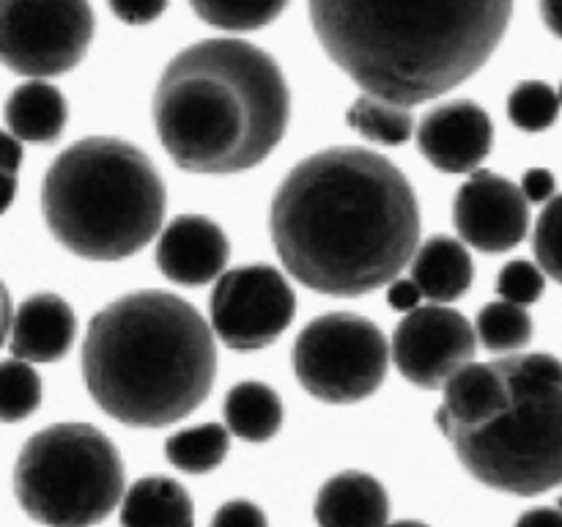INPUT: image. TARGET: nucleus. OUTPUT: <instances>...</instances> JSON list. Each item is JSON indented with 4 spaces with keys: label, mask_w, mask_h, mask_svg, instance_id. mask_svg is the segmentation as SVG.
Here are the masks:
<instances>
[{
    "label": "nucleus",
    "mask_w": 562,
    "mask_h": 527,
    "mask_svg": "<svg viewBox=\"0 0 562 527\" xmlns=\"http://www.w3.org/2000/svg\"><path fill=\"white\" fill-rule=\"evenodd\" d=\"M269 228L291 278L316 294L360 296L409 267L420 206L409 179L382 154L335 146L285 176Z\"/></svg>",
    "instance_id": "1"
},
{
    "label": "nucleus",
    "mask_w": 562,
    "mask_h": 527,
    "mask_svg": "<svg viewBox=\"0 0 562 527\" xmlns=\"http://www.w3.org/2000/svg\"><path fill=\"white\" fill-rule=\"evenodd\" d=\"M514 0H311L324 53L362 93L415 104L486 66Z\"/></svg>",
    "instance_id": "2"
},
{
    "label": "nucleus",
    "mask_w": 562,
    "mask_h": 527,
    "mask_svg": "<svg viewBox=\"0 0 562 527\" xmlns=\"http://www.w3.org/2000/svg\"><path fill=\"white\" fill-rule=\"evenodd\" d=\"M291 93L278 60L241 38L181 49L157 82L154 124L181 170L228 176L256 168L289 130Z\"/></svg>",
    "instance_id": "3"
},
{
    "label": "nucleus",
    "mask_w": 562,
    "mask_h": 527,
    "mask_svg": "<svg viewBox=\"0 0 562 527\" xmlns=\"http://www.w3.org/2000/svg\"><path fill=\"white\" fill-rule=\"evenodd\" d=\"M82 377L99 410L135 428L195 412L217 377L214 329L168 291L119 296L88 324Z\"/></svg>",
    "instance_id": "4"
},
{
    "label": "nucleus",
    "mask_w": 562,
    "mask_h": 527,
    "mask_svg": "<svg viewBox=\"0 0 562 527\" xmlns=\"http://www.w3.org/2000/svg\"><path fill=\"white\" fill-rule=\"evenodd\" d=\"M165 181L143 148L86 137L55 157L42 184L49 234L88 261L135 256L162 231Z\"/></svg>",
    "instance_id": "5"
},
{
    "label": "nucleus",
    "mask_w": 562,
    "mask_h": 527,
    "mask_svg": "<svg viewBox=\"0 0 562 527\" xmlns=\"http://www.w3.org/2000/svg\"><path fill=\"white\" fill-rule=\"evenodd\" d=\"M497 366L508 377V406L483 426L442 434L488 489L519 497L549 492L562 483V362L547 351H514Z\"/></svg>",
    "instance_id": "6"
},
{
    "label": "nucleus",
    "mask_w": 562,
    "mask_h": 527,
    "mask_svg": "<svg viewBox=\"0 0 562 527\" xmlns=\"http://www.w3.org/2000/svg\"><path fill=\"white\" fill-rule=\"evenodd\" d=\"M14 494L38 525L93 527L124 500V464L97 426L55 423L22 445Z\"/></svg>",
    "instance_id": "7"
},
{
    "label": "nucleus",
    "mask_w": 562,
    "mask_h": 527,
    "mask_svg": "<svg viewBox=\"0 0 562 527\" xmlns=\"http://www.w3.org/2000/svg\"><path fill=\"white\" fill-rule=\"evenodd\" d=\"M387 366V338L371 318L357 313L313 318L294 344L296 379L324 404H357L373 395Z\"/></svg>",
    "instance_id": "8"
},
{
    "label": "nucleus",
    "mask_w": 562,
    "mask_h": 527,
    "mask_svg": "<svg viewBox=\"0 0 562 527\" xmlns=\"http://www.w3.org/2000/svg\"><path fill=\"white\" fill-rule=\"evenodd\" d=\"M93 38L88 0H0V64L31 80L66 75Z\"/></svg>",
    "instance_id": "9"
},
{
    "label": "nucleus",
    "mask_w": 562,
    "mask_h": 527,
    "mask_svg": "<svg viewBox=\"0 0 562 527\" xmlns=\"http://www.w3.org/2000/svg\"><path fill=\"white\" fill-rule=\"evenodd\" d=\"M212 329L225 346L239 351L263 349L289 329L296 313V296L289 278L269 264H245L225 269L214 280Z\"/></svg>",
    "instance_id": "10"
},
{
    "label": "nucleus",
    "mask_w": 562,
    "mask_h": 527,
    "mask_svg": "<svg viewBox=\"0 0 562 527\" xmlns=\"http://www.w3.org/2000/svg\"><path fill=\"white\" fill-rule=\"evenodd\" d=\"M475 327L448 305H420L404 316L393 335V362L406 382L437 390L459 368L475 360Z\"/></svg>",
    "instance_id": "11"
},
{
    "label": "nucleus",
    "mask_w": 562,
    "mask_h": 527,
    "mask_svg": "<svg viewBox=\"0 0 562 527\" xmlns=\"http://www.w3.org/2000/svg\"><path fill=\"white\" fill-rule=\"evenodd\" d=\"M453 225L464 245L503 253L519 245L530 228V201L519 184L494 170H475L453 198Z\"/></svg>",
    "instance_id": "12"
},
{
    "label": "nucleus",
    "mask_w": 562,
    "mask_h": 527,
    "mask_svg": "<svg viewBox=\"0 0 562 527\" xmlns=\"http://www.w3.org/2000/svg\"><path fill=\"white\" fill-rule=\"evenodd\" d=\"M492 119L470 99L439 104L417 124L420 154L445 173H475L492 152Z\"/></svg>",
    "instance_id": "13"
},
{
    "label": "nucleus",
    "mask_w": 562,
    "mask_h": 527,
    "mask_svg": "<svg viewBox=\"0 0 562 527\" xmlns=\"http://www.w3.org/2000/svg\"><path fill=\"white\" fill-rule=\"evenodd\" d=\"M231 245L225 231L203 214H179L159 231L157 267L179 285H206L225 272Z\"/></svg>",
    "instance_id": "14"
},
{
    "label": "nucleus",
    "mask_w": 562,
    "mask_h": 527,
    "mask_svg": "<svg viewBox=\"0 0 562 527\" xmlns=\"http://www.w3.org/2000/svg\"><path fill=\"white\" fill-rule=\"evenodd\" d=\"M77 335V316L58 294H33L11 318V355L27 362H55L71 349Z\"/></svg>",
    "instance_id": "15"
},
{
    "label": "nucleus",
    "mask_w": 562,
    "mask_h": 527,
    "mask_svg": "<svg viewBox=\"0 0 562 527\" xmlns=\"http://www.w3.org/2000/svg\"><path fill=\"white\" fill-rule=\"evenodd\" d=\"M442 406L437 410V426L475 428L494 421L508 406V377L494 362H467L442 384Z\"/></svg>",
    "instance_id": "16"
},
{
    "label": "nucleus",
    "mask_w": 562,
    "mask_h": 527,
    "mask_svg": "<svg viewBox=\"0 0 562 527\" xmlns=\"http://www.w3.org/2000/svg\"><path fill=\"white\" fill-rule=\"evenodd\" d=\"M313 514L318 527H387L390 497L373 475L346 470L324 483Z\"/></svg>",
    "instance_id": "17"
},
{
    "label": "nucleus",
    "mask_w": 562,
    "mask_h": 527,
    "mask_svg": "<svg viewBox=\"0 0 562 527\" xmlns=\"http://www.w3.org/2000/svg\"><path fill=\"white\" fill-rule=\"evenodd\" d=\"M412 280L423 291V300H431L434 305L456 302L472 285L470 250L453 236H431L412 258Z\"/></svg>",
    "instance_id": "18"
},
{
    "label": "nucleus",
    "mask_w": 562,
    "mask_h": 527,
    "mask_svg": "<svg viewBox=\"0 0 562 527\" xmlns=\"http://www.w3.org/2000/svg\"><path fill=\"white\" fill-rule=\"evenodd\" d=\"M3 119L22 143H55L69 119V104L53 82L27 80L9 93Z\"/></svg>",
    "instance_id": "19"
},
{
    "label": "nucleus",
    "mask_w": 562,
    "mask_h": 527,
    "mask_svg": "<svg viewBox=\"0 0 562 527\" xmlns=\"http://www.w3.org/2000/svg\"><path fill=\"white\" fill-rule=\"evenodd\" d=\"M121 527H192L195 511L187 489L165 475L132 483L121 500Z\"/></svg>",
    "instance_id": "20"
},
{
    "label": "nucleus",
    "mask_w": 562,
    "mask_h": 527,
    "mask_svg": "<svg viewBox=\"0 0 562 527\" xmlns=\"http://www.w3.org/2000/svg\"><path fill=\"white\" fill-rule=\"evenodd\" d=\"M225 426L245 442H267L283 426V401L269 384L239 382L225 395Z\"/></svg>",
    "instance_id": "21"
},
{
    "label": "nucleus",
    "mask_w": 562,
    "mask_h": 527,
    "mask_svg": "<svg viewBox=\"0 0 562 527\" xmlns=\"http://www.w3.org/2000/svg\"><path fill=\"white\" fill-rule=\"evenodd\" d=\"M346 124L357 135H362L371 143H379V146H401V143L412 141V135H415L412 108L373 97V93H362V97L351 102V108L346 110Z\"/></svg>",
    "instance_id": "22"
},
{
    "label": "nucleus",
    "mask_w": 562,
    "mask_h": 527,
    "mask_svg": "<svg viewBox=\"0 0 562 527\" xmlns=\"http://www.w3.org/2000/svg\"><path fill=\"white\" fill-rule=\"evenodd\" d=\"M231 448V431L223 423H201L176 431L165 442V456L170 464L190 475H206L217 470Z\"/></svg>",
    "instance_id": "23"
},
{
    "label": "nucleus",
    "mask_w": 562,
    "mask_h": 527,
    "mask_svg": "<svg viewBox=\"0 0 562 527\" xmlns=\"http://www.w3.org/2000/svg\"><path fill=\"white\" fill-rule=\"evenodd\" d=\"M475 335L483 349L494 355H514L525 351L532 340V318L525 305H514L508 300L488 302L475 318Z\"/></svg>",
    "instance_id": "24"
},
{
    "label": "nucleus",
    "mask_w": 562,
    "mask_h": 527,
    "mask_svg": "<svg viewBox=\"0 0 562 527\" xmlns=\"http://www.w3.org/2000/svg\"><path fill=\"white\" fill-rule=\"evenodd\" d=\"M192 11L206 25L225 33H250L272 25L289 0H190Z\"/></svg>",
    "instance_id": "25"
},
{
    "label": "nucleus",
    "mask_w": 562,
    "mask_h": 527,
    "mask_svg": "<svg viewBox=\"0 0 562 527\" xmlns=\"http://www.w3.org/2000/svg\"><path fill=\"white\" fill-rule=\"evenodd\" d=\"M42 404V377L33 362L11 357L0 362V423H20Z\"/></svg>",
    "instance_id": "26"
},
{
    "label": "nucleus",
    "mask_w": 562,
    "mask_h": 527,
    "mask_svg": "<svg viewBox=\"0 0 562 527\" xmlns=\"http://www.w3.org/2000/svg\"><path fill=\"white\" fill-rule=\"evenodd\" d=\"M560 93L549 82L525 80L510 91L508 119L525 132H543L558 121Z\"/></svg>",
    "instance_id": "27"
},
{
    "label": "nucleus",
    "mask_w": 562,
    "mask_h": 527,
    "mask_svg": "<svg viewBox=\"0 0 562 527\" xmlns=\"http://www.w3.org/2000/svg\"><path fill=\"white\" fill-rule=\"evenodd\" d=\"M532 247H536L538 267L562 283V195H554L543 206L532 234Z\"/></svg>",
    "instance_id": "28"
},
{
    "label": "nucleus",
    "mask_w": 562,
    "mask_h": 527,
    "mask_svg": "<svg viewBox=\"0 0 562 527\" xmlns=\"http://www.w3.org/2000/svg\"><path fill=\"white\" fill-rule=\"evenodd\" d=\"M543 289H547V272L530 261L505 264L497 278L499 300H508L514 305H532L541 300Z\"/></svg>",
    "instance_id": "29"
},
{
    "label": "nucleus",
    "mask_w": 562,
    "mask_h": 527,
    "mask_svg": "<svg viewBox=\"0 0 562 527\" xmlns=\"http://www.w3.org/2000/svg\"><path fill=\"white\" fill-rule=\"evenodd\" d=\"M212 527H269L261 505L250 500H228L212 516Z\"/></svg>",
    "instance_id": "30"
},
{
    "label": "nucleus",
    "mask_w": 562,
    "mask_h": 527,
    "mask_svg": "<svg viewBox=\"0 0 562 527\" xmlns=\"http://www.w3.org/2000/svg\"><path fill=\"white\" fill-rule=\"evenodd\" d=\"M110 11L126 25H148L165 11L168 0H108Z\"/></svg>",
    "instance_id": "31"
},
{
    "label": "nucleus",
    "mask_w": 562,
    "mask_h": 527,
    "mask_svg": "<svg viewBox=\"0 0 562 527\" xmlns=\"http://www.w3.org/2000/svg\"><path fill=\"white\" fill-rule=\"evenodd\" d=\"M521 192L530 203H549L554 195H558V181H554V173L547 168H530L525 176H521Z\"/></svg>",
    "instance_id": "32"
},
{
    "label": "nucleus",
    "mask_w": 562,
    "mask_h": 527,
    "mask_svg": "<svg viewBox=\"0 0 562 527\" xmlns=\"http://www.w3.org/2000/svg\"><path fill=\"white\" fill-rule=\"evenodd\" d=\"M423 291L417 289V283L412 278H395L387 289V302L395 307V311H415L420 307Z\"/></svg>",
    "instance_id": "33"
},
{
    "label": "nucleus",
    "mask_w": 562,
    "mask_h": 527,
    "mask_svg": "<svg viewBox=\"0 0 562 527\" xmlns=\"http://www.w3.org/2000/svg\"><path fill=\"white\" fill-rule=\"evenodd\" d=\"M22 165V141L11 135L9 130H0V170L5 173H20Z\"/></svg>",
    "instance_id": "34"
},
{
    "label": "nucleus",
    "mask_w": 562,
    "mask_h": 527,
    "mask_svg": "<svg viewBox=\"0 0 562 527\" xmlns=\"http://www.w3.org/2000/svg\"><path fill=\"white\" fill-rule=\"evenodd\" d=\"M516 527H562L560 508H532L519 516Z\"/></svg>",
    "instance_id": "35"
},
{
    "label": "nucleus",
    "mask_w": 562,
    "mask_h": 527,
    "mask_svg": "<svg viewBox=\"0 0 562 527\" xmlns=\"http://www.w3.org/2000/svg\"><path fill=\"white\" fill-rule=\"evenodd\" d=\"M11 318H14V307H11V294L5 283L0 280V346L5 344L11 333Z\"/></svg>",
    "instance_id": "36"
},
{
    "label": "nucleus",
    "mask_w": 562,
    "mask_h": 527,
    "mask_svg": "<svg viewBox=\"0 0 562 527\" xmlns=\"http://www.w3.org/2000/svg\"><path fill=\"white\" fill-rule=\"evenodd\" d=\"M541 16L549 31L562 38V0H541Z\"/></svg>",
    "instance_id": "37"
},
{
    "label": "nucleus",
    "mask_w": 562,
    "mask_h": 527,
    "mask_svg": "<svg viewBox=\"0 0 562 527\" xmlns=\"http://www.w3.org/2000/svg\"><path fill=\"white\" fill-rule=\"evenodd\" d=\"M14 195H16V173H5V170H0V214L14 203Z\"/></svg>",
    "instance_id": "38"
},
{
    "label": "nucleus",
    "mask_w": 562,
    "mask_h": 527,
    "mask_svg": "<svg viewBox=\"0 0 562 527\" xmlns=\"http://www.w3.org/2000/svg\"><path fill=\"white\" fill-rule=\"evenodd\" d=\"M387 527H428V525H423V522H415V519H401V522H390Z\"/></svg>",
    "instance_id": "39"
},
{
    "label": "nucleus",
    "mask_w": 562,
    "mask_h": 527,
    "mask_svg": "<svg viewBox=\"0 0 562 527\" xmlns=\"http://www.w3.org/2000/svg\"><path fill=\"white\" fill-rule=\"evenodd\" d=\"M558 93H560V104H562V86H560V91H558Z\"/></svg>",
    "instance_id": "40"
}]
</instances>
